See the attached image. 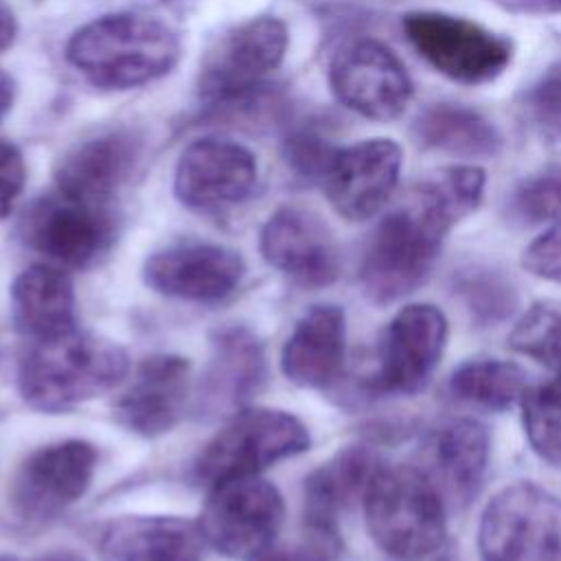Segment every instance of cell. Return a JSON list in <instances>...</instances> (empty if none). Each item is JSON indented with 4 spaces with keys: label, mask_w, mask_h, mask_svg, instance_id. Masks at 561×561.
Returning <instances> with one entry per match:
<instances>
[{
    "label": "cell",
    "mask_w": 561,
    "mask_h": 561,
    "mask_svg": "<svg viewBox=\"0 0 561 561\" xmlns=\"http://www.w3.org/2000/svg\"><path fill=\"white\" fill-rule=\"evenodd\" d=\"M482 191L484 171L478 167H447L414 184L364 248L359 283L366 298L388 305L419 289L432 274L447 232L478 208Z\"/></svg>",
    "instance_id": "6da1fadb"
},
{
    "label": "cell",
    "mask_w": 561,
    "mask_h": 561,
    "mask_svg": "<svg viewBox=\"0 0 561 561\" xmlns=\"http://www.w3.org/2000/svg\"><path fill=\"white\" fill-rule=\"evenodd\" d=\"M66 59L96 88L129 90L169 75L180 59V39L158 18L114 13L75 31Z\"/></svg>",
    "instance_id": "7a4b0ae2"
},
{
    "label": "cell",
    "mask_w": 561,
    "mask_h": 561,
    "mask_svg": "<svg viewBox=\"0 0 561 561\" xmlns=\"http://www.w3.org/2000/svg\"><path fill=\"white\" fill-rule=\"evenodd\" d=\"M127 353L112 340L90 331L35 342L18 368L22 399L39 412H66L123 381Z\"/></svg>",
    "instance_id": "3957f363"
},
{
    "label": "cell",
    "mask_w": 561,
    "mask_h": 561,
    "mask_svg": "<svg viewBox=\"0 0 561 561\" xmlns=\"http://www.w3.org/2000/svg\"><path fill=\"white\" fill-rule=\"evenodd\" d=\"M362 504L368 535L394 559L416 561L445 543V506L423 469L381 465Z\"/></svg>",
    "instance_id": "277c9868"
},
{
    "label": "cell",
    "mask_w": 561,
    "mask_h": 561,
    "mask_svg": "<svg viewBox=\"0 0 561 561\" xmlns=\"http://www.w3.org/2000/svg\"><path fill=\"white\" fill-rule=\"evenodd\" d=\"M309 445V430L294 414L243 408L208 440L195 473L210 486L230 478L259 476L270 465L307 451Z\"/></svg>",
    "instance_id": "5b68a950"
},
{
    "label": "cell",
    "mask_w": 561,
    "mask_h": 561,
    "mask_svg": "<svg viewBox=\"0 0 561 561\" xmlns=\"http://www.w3.org/2000/svg\"><path fill=\"white\" fill-rule=\"evenodd\" d=\"M482 561H561V500L535 482H515L484 506Z\"/></svg>",
    "instance_id": "8992f818"
},
{
    "label": "cell",
    "mask_w": 561,
    "mask_h": 561,
    "mask_svg": "<svg viewBox=\"0 0 561 561\" xmlns=\"http://www.w3.org/2000/svg\"><path fill=\"white\" fill-rule=\"evenodd\" d=\"M401 24L408 42L432 68L465 85L493 81L513 59L511 39L467 18L412 11Z\"/></svg>",
    "instance_id": "52a82bcc"
},
{
    "label": "cell",
    "mask_w": 561,
    "mask_h": 561,
    "mask_svg": "<svg viewBox=\"0 0 561 561\" xmlns=\"http://www.w3.org/2000/svg\"><path fill=\"white\" fill-rule=\"evenodd\" d=\"M285 519L278 489L261 476H241L210 486L202 511V537L221 554L254 559L267 550Z\"/></svg>",
    "instance_id": "ba28073f"
},
{
    "label": "cell",
    "mask_w": 561,
    "mask_h": 561,
    "mask_svg": "<svg viewBox=\"0 0 561 561\" xmlns=\"http://www.w3.org/2000/svg\"><path fill=\"white\" fill-rule=\"evenodd\" d=\"M287 28L278 18L245 20L226 31L204 55L199 94L208 103H230L259 88L283 61Z\"/></svg>",
    "instance_id": "9c48e42d"
},
{
    "label": "cell",
    "mask_w": 561,
    "mask_h": 561,
    "mask_svg": "<svg viewBox=\"0 0 561 561\" xmlns=\"http://www.w3.org/2000/svg\"><path fill=\"white\" fill-rule=\"evenodd\" d=\"M96 469V449L88 440L68 438L31 451L15 469L9 502L24 522H48L88 491Z\"/></svg>",
    "instance_id": "30bf717a"
},
{
    "label": "cell",
    "mask_w": 561,
    "mask_h": 561,
    "mask_svg": "<svg viewBox=\"0 0 561 561\" xmlns=\"http://www.w3.org/2000/svg\"><path fill=\"white\" fill-rule=\"evenodd\" d=\"M447 331L445 313L430 302L399 309L381 333L373 386L390 394L419 392L440 362Z\"/></svg>",
    "instance_id": "8fae6325"
},
{
    "label": "cell",
    "mask_w": 561,
    "mask_h": 561,
    "mask_svg": "<svg viewBox=\"0 0 561 561\" xmlns=\"http://www.w3.org/2000/svg\"><path fill=\"white\" fill-rule=\"evenodd\" d=\"M331 90L348 110L373 118H397L412 96V81L397 55L375 39L340 48L329 68Z\"/></svg>",
    "instance_id": "7c38bea8"
},
{
    "label": "cell",
    "mask_w": 561,
    "mask_h": 561,
    "mask_svg": "<svg viewBox=\"0 0 561 561\" xmlns=\"http://www.w3.org/2000/svg\"><path fill=\"white\" fill-rule=\"evenodd\" d=\"M259 243L263 259L300 287H324L340 274L333 232L320 215L305 206L276 208L263 224Z\"/></svg>",
    "instance_id": "4fadbf2b"
},
{
    "label": "cell",
    "mask_w": 561,
    "mask_h": 561,
    "mask_svg": "<svg viewBox=\"0 0 561 561\" xmlns=\"http://www.w3.org/2000/svg\"><path fill=\"white\" fill-rule=\"evenodd\" d=\"M401 171V147L388 138L335 149L322 186L331 206L348 221H364L390 199Z\"/></svg>",
    "instance_id": "5bb4252c"
},
{
    "label": "cell",
    "mask_w": 561,
    "mask_h": 561,
    "mask_svg": "<svg viewBox=\"0 0 561 561\" xmlns=\"http://www.w3.org/2000/svg\"><path fill=\"white\" fill-rule=\"evenodd\" d=\"M245 272L232 248L184 241L153 252L145 263V283L164 296L188 302H215L237 289Z\"/></svg>",
    "instance_id": "9a60e30c"
},
{
    "label": "cell",
    "mask_w": 561,
    "mask_h": 561,
    "mask_svg": "<svg viewBox=\"0 0 561 561\" xmlns=\"http://www.w3.org/2000/svg\"><path fill=\"white\" fill-rule=\"evenodd\" d=\"M26 243L66 267L90 265L110 243L112 221L101 206L55 193L37 199L24 217Z\"/></svg>",
    "instance_id": "2e32d148"
},
{
    "label": "cell",
    "mask_w": 561,
    "mask_h": 561,
    "mask_svg": "<svg viewBox=\"0 0 561 561\" xmlns=\"http://www.w3.org/2000/svg\"><path fill=\"white\" fill-rule=\"evenodd\" d=\"M256 184L254 156L230 140L199 138L175 167V197L195 210H221L243 202Z\"/></svg>",
    "instance_id": "e0dca14e"
},
{
    "label": "cell",
    "mask_w": 561,
    "mask_h": 561,
    "mask_svg": "<svg viewBox=\"0 0 561 561\" xmlns=\"http://www.w3.org/2000/svg\"><path fill=\"white\" fill-rule=\"evenodd\" d=\"M191 394V364L180 355H151L140 362L129 386L114 403V416L127 430L153 438L182 416Z\"/></svg>",
    "instance_id": "ac0fdd59"
},
{
    "label": "cell",
    "mask_w": 561,
    "mask_h": 561,
    "mask_svg": "<svg viewBox=\"0 0 561 561\" xmlns=\"http://www.w3.org/2000/svg\"><path fill=\"white\" fill-rule=\"evenodd\" d=\"M491 458L489 430L473 419H454L425 445V476L454 506H469L482 491Z\"/></svg>",
    "instance_id": "d6986e66"
},
{
    "label": "cell",
    "mask_w": 561,
    "mask_h": 561,
    "mask_svg": "<svg viewBox=\"0 0 561 561\" xmlns=\"http://www.w3.org/2000/svg\"><path fill=\"white\" fill-rule=\"evenodd\" d=\"M202 530L188 519L129 515L107 522L96 548L103 561H202Z\"/></svg>",
    "instance_id": "ffe728a7"
},
{
    "label": "cell",
    "mask_w": 561,
    "mask_h": 561,
    "mask_svg": "<svg viewBox=\"0 0 561 561\" xmlns=\"http://www.w3.org/2000/svg\"><path fill=\"white\" fill-rule=\"evenodd\" d=\"M346 355V318L337 305L311 307L291 329L280 351L283 375L300 388H327Z\"/></svg>",
    "instance_id": "44dd1931"
},
{
    "label": "cell",
    "mask_w": 561,
    "mask_h": 561,
    "mask_svg": "<svg viewBox=\"0 0 561 561\" xmlns=\"http://www.w3.org/2000/svg\"><path fill=\"white\" fill-rule=\"evenodd\" d=\"M138 149L125 131H107L83 140L57 167V191L105 208L118 186L129 178Z\"/></svg>",
    "instance_id": "7402d4cb"
},
{
    "label": "cell",
    "mask_w": 561,
    "mask_h": 561,
    "mask_svg": "<svg viewBox=\"0 0 561 561\" xmlns=\"http://www.w3.org/2000/svg\"><path fill=\"white\" fill-rule=\"evenodd\" d=\"M381 467L370 447L342 449L305 480V526L313 530H337L344 508L362 500L373 476Z\"/></svg>",
    "instance_id": "603a6c76"
},
{
    "label": "cell",
    "mask_w": 561,
    "mask_h": 561,
    "mask_svg": "<svg viewBox=\"0 0 561 561\" xmlns=\"http://www.w3.org/2000/svg\"><path fill=\"white\" fill-rule=\"evenodd\" d=\"M11 316L15 329L35 342L77 329L70 278L53 265L26 267L11 285Z\"/></svg>",
    "instance_id": "cb8c5ba5"
},
{
    "label": "cell",
    "mask_w": 561,
    "mask_h": 561,
    "mask_svg": "<svg viewBox=\"0 0 561 561\" xmlns=\"http://www.w3.org/2000/svg\"><path fill=\"white\" fill-rule=\"evenodd\" d=\"M265 379L261 342L245 327H226L213 340V359L204 375V405L210 410L239 405L252 397Z\"/></svg>",
    "instance_id": "d4e9b609"
},
{
    "label": "cell",
    "mask_w": 561,
    "mask_h": 561,
    "mask_svg": "<svg viewBox=\"0 0 561 561\" xmlns=\"http://www.w3.org/2000/svg\"><path fill=\"white\" fill-rule=\"evenodd\" d=\"M416 136L432 149L465 158L495 156L502 145L491 121L480 112L456 103H436L427 107L416 118Z\"/></svg>",
    "instance_id": "484cf974"
},
{
    "label": "cell",
    "mask_w": 561,
    "mask_h": 561,
    "mask_svg": "<svg viewBox=\"0 0 561 561\" xmlns=\"http://www.w3.org/2000/svg\"><path fill=\"white\" fill-rule=\"evenodd\" d=\"M449 394L467 405L502 412L526 392V373L506 359H471L449 377Z\"/></svg>",
    "instance_id": "4316f807"
},
{
    "label": "cell",
    "mask_w": 561,
    "mask_h": 561,
    "mask_svg": "<svg viewBox=\"0 0 561 561\" xmlns=\"http://www.w3.org/2000/svg\"><path fill=\"white\" fill-rule=\"evenodd\" d=\"M454 294L478 327H495L504 322L519 300L513 280L484 265L460 270L454 276Z\"/></svg>",
    "instance_id": "83f0119b"
},
{
    "label": "cell",
    "mask_w": 561,
    "mask_h": 561,
    "mask_svg": "<svg viewBox=\"0 0 561 561\" xmlns=\"http://www.w3.org/2000/svg\"><path fill=\"white\" fill-rule=\"evenodd\" d=\"M522 423L530 449L548 465L561 467V381L522 394Z\"/></svg>",
    "instance_id": "f1b7e54d"
},
{
    "label": "cell",
    "mask_w": 561,
    "mask_h": 561,
    "mask_svg": "<svg viewBox=\"0 0 561 561\" xmlns=\"http://www.w3.org/2000/svg\"><path fill=\"white\" fill-rule=\"evenodd\" d=\"M508 346L561 375V302H535L511 331Z\"/></svg>",
    "instance_id": "f546056e"
},
{
    "label": "cell",
    "mask_w": 561,
    "mask_h": 561,
    "mask_svg": "<svg viewBox=\"0 0 561 561\" xmlns=\"http://www.w3.org/2000/svg\"><path fill=\"white\" fill-rule=\"evenodd\" d=\"M511 213L522 224L561 219V162L526 178L513 193Z\"/></svg>",
    "instance_id": "4dcf8cb0"
},
{
    "label": "cell",
    "mask_w": 561,
    "mask_h": 561,
    "mask_svg": "<svg viewBox=\"0 0 561 561\" xmlns=\"http://www.w3.org/2000/svg\"><path fill=\"white\" fill-rule=\"evenodd\" d=\"M526 112L539 134L561 140V64L548 68L528 90Z\"/></svg>",
    "instance_id": "1f68e13d"
},
{
    "label": "cell",
    "mask_w": 561,
    "mask_h": 561,
    "mask_svg": "<svg viewBox=\"0 0 561 561\" xmlns=\"http://www.w3.org/2000/svg\"><path fill=\"white\" fill-rule=\"evenodd\" d=\"M250 561H344V543L337 530L307 528L305 537L291 546H270Z\"/></svg>",
    "instance_id": "d6a6232c"
},
{
    "label": "cell",
    "mask_w": 561,
    "mask_h": 561,
    "mask_svg": "<svg viewBox=\"0 0 561 561\" xmlns=\"http://www.w3.org/2000/svg\"><path fill=\"white\" fill-rule=\"evenodd\" d=\"M522 265L537 278L561 283V221L528 243Z\"/></svg>",
    "instance_id": "836d02e7"
},
{
    "label": "cell",
    "mask_w": 561,
    "mask_h": 561,
    "mask_svg": "<svg viewBox=\"0 0 561 561\" xmlns=\"http://www.w3.org/2000/svg\"><path fill=\"white\" fill-rule=\"evenodd\" d=\"M333 147H329L322 138L313 136V134H298L289 140V149H287V160L291 162V167L313 180H322L324 169L333 156Z\"/></svg>",
    "instance_id": "e575fe53"
},
{
    "label": "cell",
    "mask_w": 561,
    "mask_h": 561,
    "mask_svg": "<svg viewBox=\"0 0 561 561\" xmlns=\"http://www.w3.org/2000/svg\"><path fill=\"white\" fill-rule=\"evenodd\" d=\"M26 182V167L20 149L0 138V219L7 217Z\"/></svg>",
    "instance_id": "d590c367"
},
{
    "label": "cell",
    "mask_w": 561,
    "mask_h": 561,
    "mask_svg": "<svg viewBox=\"0 0 561 561\" xmlns=\"http://www.w3.org/2000/svg\"><path fill=\"white\" fill-rule=\"evenodd\" d=\"M513 9L535 15H548V13H561V0H506Z\"/></svg>",
    "instance_id": "8d00e7d4"
},
{
    "label": "cell",
    "mask_w": 561,
    "mask_h": 561,
    "mask_svg": "<svg viewBox=\"0 0 561 561\" xmlns=\"http://www.w3.org/2000/svg\"><path fill=\"white\" fill-rule=\"evenodd\" d=\"M15 33H18V24L13 13L4 4H0V53L13 44Z\"/></svg>",
    "instance_id": "74e56055"
},
{
    "label": "cell",
    "mask_w": 561,
    "mask_h": 561,
    "mask_svg": "<svg viewBox=\"0 0 561 561\" xmlns=\"http://www.w3.org/2000/svg\"><path fill=\"white\" fill-rule=\"evenodd\" d=\"M13 99H15V83H13V79L7 72L0 70V121L11 110Z\"/></svg>",
    "instance_id": "f35d334b"
},
{
    "label": "cell",
    "mask_w": 561,
    "mask_h": 561,
    "mask_svg": "<svg viewBox=\"0 0 561 561\" xmlns=\"http://www.w3.org/2000/svg\"><path fill=\"white\" fill-rule=\"evenodd\" d=\"M37 561H83V559L70 550H55V552H46Z\"/></svg>",
    "instance_id": "ab89813d"
},
{
    "label": "cell",
    "mask_w": 561,
    "mask_h": 561,
    "mask_svg": "<svg viewBox=\"0 0 561 561\" xmlns=\"http://www.w3.org/2000/svg\"><path fill=\"white\" fill-rule=\"evenodd\" d=\"M0 561H15V559H11V557H0Z\"/></svg>",
    "instance_id": "60d3db41"
}]
</instances>
